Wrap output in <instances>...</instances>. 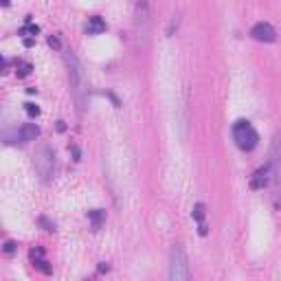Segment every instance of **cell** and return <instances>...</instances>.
<instances>
[{
	"mask_svg": "<svg viewBox=\"0 0 281 281\" xmlns=\"http://www.w3.org/2000/svg\"><path fill=\"white\" fill-rule=\"evenodd\" d=\"M37 137H40V128H37L35 123H25L20 130H18L20 143H31V140H35Z\"/></svg>",
	"mask_w": 281,
	"mask_h": 281,
	"instance_id": "8",
	"label": "cell"
},
{
	"mask_svg": "<svg viewBox=\"0 0 281 281\" xmlns=\"http://www.w3.org/2000/svg\"><path fill=\"white\" fill-rule=\"evenodd\" d=\"M251 37L257 42H264V44H273V42H277V31L268 22H257L251 29Z\"/></svg>",
	"mask_w": 281,
	"mask_h": 281,
	"instance_id": "7",
	"label": "cell"
},
{
	"mask_svg": "<svg viewBox=\"0 0 281 281\" xmlns=\"http://www.w3.org/2000/svg\"><path fill=\"white\" fill-rule=\"evenodd\" d=\"M37 222H40L42 226H44V231H53V228H55V224H51L46 218H40V220H37Z\"/></svg>",
	"mask_w": 281,
	"mask_h": 281,
	"instance_id": "16",
	"label": "cell"
},
{
	"mask_svg": "<svg viewBox=\"0 0 281 281\" xmlns=\"http://www.w3.org/2000/svg\"><path fill=\"white\" fill-rule=\"evenodd\" d=\"M169 279L171 281H187L189 279V259L187 253L180 244H176L171 248V257H169Z\"/></svg>",
	"mask_w": 281,
	"mask_h": 281,
	"instance_id": "3",
	"label": "cell"
},
{
	"mask_svg": "<svg viewBox=\"0 0 281 281\" xmlns=\"http://www.w3.org/2000/svg\"><path fill=\"white\" fill-rule=\"evenodd\" d=\"M194 220L198 222V233L200 235H207V224H204V204L198 202L194 207Z\"/></svg>",
	"mask_w": 281,
	"mask_h": 281,
	"instance_id": "12",
	"label": "cell"
},
{
	"mask_svg": "<svg viewBox=\"0 0 281 281\" xmlns=\"http://www.w3.org/2000/svg\"><path fill=\"white\" fill-rule=\"evenodd\" d=\"M25 110H27V114H29V116H37V114H40V108H37L35 104H25Z\"/></svg>",
	"mask_w": 281,
	"mask_h": 281,
	"instance_id": "15",
	"label": "cell"
},
{
	"mask_svg": "<svg viewBox=\"0 0 281 281\" xmlns=\"http://www.w3.org/2000/svg\"><path fill=\"white\" fill-rule=\"evenodd\" d=\"M134 33L137 40L147 44L149 35V0H137V9H134Z\"/></svg>",
	"mask_w": 281,
	"mask_h": 281,
	"instance_id": "4",
	"label": "cell"
},
{
	"mask_svg": "<svg viewBox=\"0 0 281 281\" xmlns=\"http://www.w3.org/2000/svg\"><path fill=\"white\" fill-rule=\"evenodd\" d=\"M233 140H235V145L242 152H253L259 145V134L248 121L240 119L233 123Z\"/></svg>",
	"mask_w": 281,
	"mask_h": 281,
	"instance_id": "2",
	"label": "cell"
},
{
	"mask_svg": "<svg viewBox=\"0 0 281 281\" xmlns=\"http://www.w3.org/2000/svg\"><path fill=\"white\" fill-rule=\"evenodd\" d=\"M31 261H33V266L37 270H42V273L44 275H51V268L46 264H49V261L44 259V251H42L40 246H35V248H31Z\"/></svg>",
	"mask_w": 281,
	"mask_h": 281,
	"instance_id": "9",
	"label": "cell"
},
{
	"mask_svg": "<svg viewBox=\"0 0 281 281\" xmlns=\"http://www.w3.org/2000/svg\"><path fill=\"white\" fill-rule=\"evenodd\" d=\"M270 182H273V167H270V163H268V165L259 167V169L251 176L248 185H251V189L261 191V189H270Z\"/></svg>",
	"mask_w": 281,
	"mask_h": 281,
	"instance_id": "6",
	"label": "cell"
},
{
	"mask_svg": "<svg viewBox=\"0 0 281 281\" xmlns=\"http://www.w3.org/2000/svg\"><path fill=\"white\" fill-rule=\"evenodd\" d=\"M57 130H59V132H64V130H66V125H64V121H57Z\"/></svg>",
	"mask_w": 281,
	"mask_h": 281,
	"instance_id": "19",
	"label": "cell"
},
{
	"mask_svg": "<svg viewBox=\"0 0 281 281\" xmlns=\"http://www.w3.org/2000/svg\"><path fill=\"white\" fill-rule=\"evenodd\" d=\"M64 62H66V68H68L70 92H73V97H75V104H77L79 114H84V108H86V99H88V79H86V73H84L79 59L75 57V53H70V51L64 53Z\"/></svg>",
	"mask_w": 281,
	"mask_h": 281,
	"instance_id": "1",
	"label": "cell"
},
{
	"mask_svg": "<svg viewBox=\"0 0 281 281\" xmlns=\"http://www.w3.org/2000/svg\"><path fill=\"white\" fill-rule=\"evenodd\" d=\"M31 70H33V66H31L29 62H25V59H18L16 62V75L18 77H27Z\"/></svg>",
	"mask_w": 281,
	"mask_h": 281,
	"instance_id": "13",
	"label": "cell"
},
{
	"mask_svg": "<svg viewBox=\"0 0 281 281\" xmlns=\"http://www.w3.org/2000/svg\"><path fill=\"white\" fill-rule=\"evenodd\" d=\"M27 33L37 35V33H40V27H37V25H31V20H27V25L20 29V35H27Z\"/></svg>",
	"mask_w": 281,
	"mask_h": 281,
	"instance_id": "14",
	"label": "cell"
},
{
	"mask_svg": "<svg viewBox=\"0 0 281 281\" xmlns=\"http://www.w3.org/2000/svg\"><path fill=\"white\" fill-rule=\"evenodd\" d=\"M106 29H108V25H106V20L101 16H92L90 20H88V25H86V33L88 35H99V33H104Z\"/></svg>",
	"mask_w": 281,
	"mask_h": 281,
	"instance_id": "10",
	"label": "cell"
},
{
	"mask_svg": "<svg viewBox=\"0 0 281 281\" xmlns=\"http://www.w3.org/2000/svg\"><path fill=\"white\" fill-rule=\"evenodd\" d=\"M33 165H35V171L42 180H51L53 176V169H55V152L49 147V145H42L40 149L35 152V158H33Z\"/></svg>",
	"mask_w": 281,
	"mask_h": 281,
	"instance_id": "5",
	"label": "cell"
},
{
	"mask_svg": "<svg viewBox=\"0 0 281 281\" xmlns=\"http://www.w3.org/2000/svg\"><path fill=\"white\" fill-rule=\"evenodd\" d=\"M73 156H75V161H79V149L77 147H73Z\"/></svg>",
	"mask_w": 281,
	"mask_h": 281,
	"instance_id": "20",
	"label": "cell"
},
{
	"mask_svg": "<svg viewBox=\"0 0 281 281\" xmlns=\"http://www.w3.org/2000/svg\"><path fill=\"white\" fill-rule=\"evenodd\" d=\"M49 46H53V49H59V46H62V44H59V37H57V35H51V37H49Z\"/></svg>",
	"mask_w": 281,
	"mask_h": 281,
	"instance_id": "17",
	"label": "cell"
},
{
	"mask_svg": "<svg viewBox=\"0 0 281 281\" xmlns=\"http://www.w3.org/2000/svg\"><path fill=\"white\" fill-rule=\"evenodd\" d=\"M13 251H16V244H13V242H7V244H4V253H7V255H11Z\"/></svg>",
	"mask_w": 281,
	"mask_h": 281,
	"instance_id": "18",
	"label": "cell"
},
{
	"mask_svg": "<svg viewBox=\"0 0 281 281\" xmlns=\"http://www.w3.org/2000/svg\"><path fill=\"white\" fill-rule=\"evenodd\" d=\"M88 220H90L92 231H99V228L104 226V222H106V211H101V209L88 211Z\"/></svg>",
	"mask_w": 281,
	"mask_h": 281,
	"instance_id": "11",
	"label": "cell"
},
{
	"mask_svg": "<svg viewBox=\"0 0 281 281\" xmlns=\"http://www.w3.org/2000/svg\"><path fill=\"white\" fill-rule=\"evenodd\" d=\"M11 4V0H2V7H9Z\"/></svg>",
	"mask_w": 281,
	"mask_h": 281,
	"instance_id": "21",
	"label": "cell"
}]
</instances>
